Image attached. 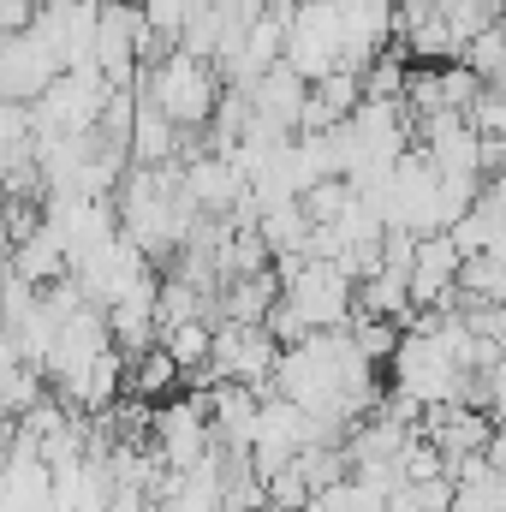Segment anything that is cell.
I'll list each match as a JSON object with an SVG mask.
<instances>
[{"mask_svg": "<svg viewBox=\"0 0 506 512\" xmlns=\"http://www.w3.org/2000/svg\"><path fill=\"white\" fill-rule=\"evenodd\" d=\"M149 102H155L173 126H203V120L221 108V84H215L209 60H197V54H173V60L155 66V78H149Z\"/></svg>", "mask_w": 506, "mask_h": 512, "instance_id": "1", "label": "cell"}]
</instances>
